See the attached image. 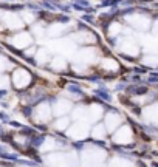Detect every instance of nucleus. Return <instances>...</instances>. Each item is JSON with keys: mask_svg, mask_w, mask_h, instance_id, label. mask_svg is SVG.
Segmentation results:
<instances>
[{"mask_svg": "<svg viewBox=\"0 0 158 167\" xmlns=\"http://www.w3.org/2000/svg\"><path fill=\"white\" fill-rule=\"evenodd\" d=\"M127 20L133 25V27H137L138 30H147L149 25H150V20L146 17V16H141V14H135V16H129Z\"/></svg>", "mask_w": 158, "mask_h": 167, "instance_id": "obj_1", "label": "nucleus"}, {"mask_svg": "<svg viewBox=\"0 0 158 167\" xmlns=\"http://www.w3.org/2000/svg\"><path fill=\"white\" fill-rule=\"evenodd\" d=\"M31 81V74L28 71H25V70H17L14 73V84L17 87H25V85H28Z\"/></svg>", "mask_w": 158, "mask_h": 167, "instance_id": "obj_2", "label": "nucleus"}, {"mask_svg": "<svg viewBox=\"0 0 158 167\" xmlns=\"http://www.w3.org/2000/svg\"><path fill=\"white\" fill-rule=\"evenodd\" d=\"M121 51L124 54H129V56H137L138 54V47L135 45V42H132L130 39H126L121 43Z\"/></svg>", "mask_w": 158, "mask_h": 167, "instance_id": "obj_3", "label": "nucleus"}, {"mask_svg": "<svg viewBox=\"0 0 158 167\" xmlns=\"http://www.w3.org/2000/svg\"><path fill=\"white\" fill-rule=\"evenodd\" d=\"M101 65H102V68L104 70H107V71H118L120 70V65H118V62L115 60V59H104L102 62H101Z\"/></svg>", "mask_w": 158, "mask_h": 167, "instance_id": "obj_4", "label": "nucleus"}, {"mask_svg": "<svg viewBox=\"0 0 158 167\" xmlns=\"http://www.w3.org/2000/svg\"><path fill=\"white\" fill-rule=\"evenodd\" d=\"M76 39H77V42H82V43H85V42L91 43V42H95V36L90 31H81L79 34H76Z\"/></svg>", "mask_w": 158, "mask_h": 167, "instance_id": "obj_5", "label": "nucleus"}, {"mask_svg": "<svg viewBox=\"0 0 158 167\" xmlns=\"http://www.w3.org/2000/svg\"><path fill=\"white\" fill-rule=\"evenodd\" d=\"M51 68L54 71H64L65 68H67V62H65L62 57H56L51 62Z\"/></svg>", "mask_w": 158, "mask_h": 167, "instance_id": "obj_6", "label": "nucleus"}, {"mask_svg": "<svg viewBox=\"0 0 158 167\" xmlns=\"http://www.w3.org/2000/svg\"><path fill=\"white\" fill-rule=\"evenodd\" d=\"M77 57L82 59L85 63H88V62H91V60L95 59V51L93 50H82L81 53L77 54Z\"/></svg>", "mask_w": 158, "mask_h": 167, "instance_id": "obj_7", "label": "nucleus"}, {"mask_svg": "<svg viewBox=\"0 0 158 167\" xmlns=\"http://www.w3.org/2000/svg\"><path fill=\"white\" fill-rule=\"evenodd\" d=\"M130 130H129V128L127 127H124V128H121V130H120V133H118L116 136H115V141H116V143H123V138H126V141H127V143H129V141H130Z\"/></svg>", "mask_w": 158, "mask_h": 167, "instance_id": "obj_8", "label": "nucleus"}, {"mask_svg": "<svg viewBox=\"0 0 158 167\" xmlns=\"http://www.w3.org/2000/svg\"><path fill=\"white\" fill-rule=\"evenodd\" d=\"M65 31V25L64 23H54L53 27L48 30V33L51 34V36H58V34H62Z\"/></svg>", "mask_w": 158, "mask_h": 167, "instance_id": "obj_9", "label": "nucleus"}, {"mask_svg": "<svg viewBox=\"0 0 158 167\" xmlns=\"http://www.w3.org/2000/svg\"><path fill=\"white\" fill-rule=\"evenodd\" d=\"M123 31V28H121V25L120 23H112L110 27H109V36H116V34H120Z\"/></svg>", "mask_w": 158, "mask_h": 167, "instance_id": "obj_10", "label": "nucleus"}, {"mask_svg": "<svg viewBox=\"0 0 158 167\" xmlns=\"http://www.w3.org/2000/svg\"><path fill=\"white\" fill-rule=\"evenodd\" d=\"M70 107H71L70 102H67V101H59V102H58V111H56V113H58V114H59V113H64V111L70 110Z\"/></svg>", "mask_w": 158, "mask_h": 167, "instance_id": "obj_11", "label": "nucleus"}, {"mask_svg": "<svg viewBox=\"0 0 158 167\" xmlns=\"http://www.w3.org/2000/svg\"><path fill=\"white\" fill-rule=\"evenodd\" d=\"M144 63H147V65H150V67H156L158 65V56L149 54L147 57H144Z\"/></svg>", "mask_w": 158, "mask_h": 167, "instance_id": "obj_12", "label": "nucleus"}, {"mask_svg": "<svg viewBox=\"0 0 158 167\" xmlns=\"http://www.w3.org/2000/svg\"><path fill=\"white\" fill-rule=\"evenodd\" d=\"M48 53H47V51L45 50H41V51H39V54H37V62H41V63H44V62H47L48 60Z\"/></svg>", "mask_w": 158, "mask_h": 167, "instance_id": "obj_13", "label": "nucleus"}, {"mask_svg": "<svg viewBox=\"0 0 158 167\" xmlns=\"http://www.w3.org/2000/svg\"><path fill=\"white\" fill-rule=\"evenodd\" d=\"M93 135H95V138H104L105 132H104V128H102V125H98V127L95 128V132H93Z\"/></svg>", "mask_w": 158, "mask_h": 167, "instance_id": "obj_14", "label": "nucleus"}, {"mask_svg": "<svg viewBox=\"0 0 158 167\" xmlns=\"http://www.w3.org/2000/svg\"><path fill=\"white\" fill-rule=\"evenodd\" d=\"M153 31H155V33H156V34H158V22H156V23H155V28H153Z\"/></svg>", "mask_w": 158, "mask_h": 167, "instance_id": "obj_15", "label": "nucleus"}, {"mask_svg": "<svg viewBox=\"0 0 158 167\" xmlns=\"http://www.w3.org/2000/svg\"><path fill=\"white\" fill-rule=\"evenodd\" d=\"M0 150H2V149H0Z\"/></svg>", "mask_w": 158, "mask_h": 167, "instance_id": "obj_16", "label": "nucleus"}]
</instances>
